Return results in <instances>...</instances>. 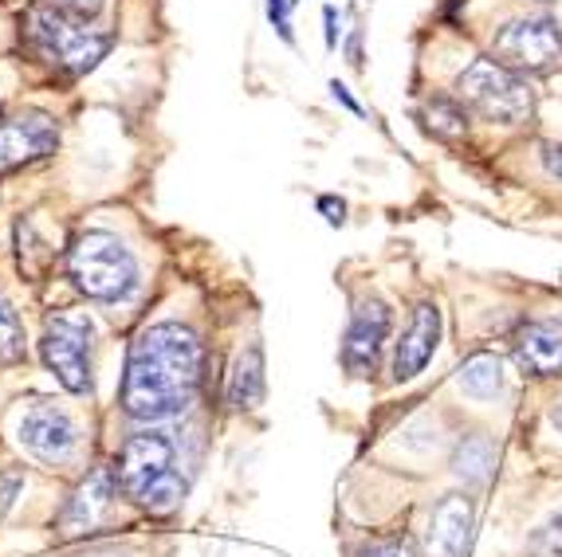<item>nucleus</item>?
Here are the masks:
<instances>
[{
    "label": "nucleus",
    "instance_id": "29",
    "mask_svg": "<svg viewBox=\"0 0 562 557\" xmlns=\"http://www.w3.org/2000/svg\"><path fill=\"white\" fill-rule=\"evenodd\" d=\"M551 420H554V428H559V432H562V397L554 400V409H551Z\"/></svg>",
    "mask_w": 562,
    "mask_h": 557
},
{
    "label": "nucleus",
    "instance_id": "14",
    "mask_svg": "<svg viewBox=\"0 0 562 557\" xmlns=\"http://www.w3.org/2000/svg\"><path fill=\"white\" fill-rule=\"evenodd\" d=\"M516 362L531 377H554L562 373V330L551 322H531L516 334Z\"/></svg>",
    "mask_w": 562,
    "mask_h": 557
},
{
    "label": "nucleus",
    "instance_id": "12",
    "mask_svg": "<svg viewBox=\"0 0 562 557\" xmlns=\"http://www.w3.org/2000/svg\"><path fill=\"white\" fill-rule=\"evenodd\" d=\"M437 342H441V310L437 303H417L402 330V342H397L394 353V377L397 382H409L425 365L432 362L437 353Z\"/></svg>",
    "mask_w": 562,
    "mask_h": 557
},
{
    "label": "nucleus",
    "instance_id": "18",
    "mask_svg": "<svg viewBox=\"0 0 562 557\" xmlns=\"http://www.w3.org/2000/svg\"><path fill=\"white\" fill-rule=\"evenodd\" d=\"M496 467V447L487 436H469L464 444L457 447V459H452V471L464 479V484L480 487L487 484V475Z\"/></svg>",
    "mask_w": 562,
    "mask_h": 557
},
{
    "label": "nucleus",
    "instance_id": "4",
    "mask_svg": "<svg viewBox=\"0 0 562 557\" xmlns=\"http://www.w3.org/2000/svg\"><path fill=\"white\" fill-rule=\"evenodd\" d=\"M67 271L94 303H122L138 287V263L131 248L111 232H83L67 251Z\"/></svg>",
    "mask_w": 562,
    "mask_h": 557
},
{
    "label": "nucleus",
    "instance_id": "25",
    "mask_svg": "<svg viewBox=\"0 0 562 557\" xmlns=\"http://www.w3.org/2000/svg\"><path fill=\"white\" fill-rule=\"evenodd\" d=\"M319 208L327 213V220H330V224H342V213H347V205H342V201H335V196H323Z\"/></svg>",
    "mask_w": 562,
    "mask_h": 557
},
{
    "label": "nucleus",
    "instance_id": "19",
    "mask_svg": "<svg viewBox=\"0 0 562 557\" xmlns=\"http://www.w3.org/2000/svg\"><path fill=\"white\" fill-rule=\"evenodd\" d=\"M24 362V326L20 315L0 298V370Z\"/></svg>",
    "mask_w": 562,
    "mask_h": 557
},
{
    "label": "nucleus",
    "instance_id": "26",
    "mask_svg": "<svg viewBox=\"0 0 562 557\" xmlns=\"http://www.w3.org/2000/svg\"><path fill=\"white\" fill-rule=\"evenodd\" d=\"M547 169H551V177H559V181H562V146L547 149Z\"/></svg>",
    "mask_w": 562,
    "mask_h": 557
},
{
    "label": "nucleus",
    "instance_id": "21",
    "mask_svg": "<svg viewBox=\"0 0 562 557\" xmlns=\"http://www.w3.org/2000/svg\"><path fill=\"white\" fill-rule=\"evenodd\" d=\"M362 557H417L409 538H385V542H374L370 549H362Z\"/></svg>",
    "mask_w": 562,
    "mask_h": 557
},
{
    "label": "nucleus",
    "instance_id": "15",
    "mask_svg": "<svg viewBox=\"0 0 562 557\" xmlns=\"http://www.w3.org/2000/svg\"><path fill=\"white\" fill-rule=\"evenodd\" d=\"M263 400V350L260 345H248V350L236 357L233 382H228V405L233 409H256Z\"/></svg>",
    "mask_w": 562,
    "mask_h": 557
},
{
    "label": "nucleus",
    "instance_id": "7",
    "mask_svg": "<svg viewBox=\"0 0 562 557\" xmlns=\"http://www.w3.org/2000/svg\"><path fill=\"white\" fill-rule=\"evenodd\" d=\"M496 64L512 71H551L562 64V32L547 16L512 20L496 36Z\"/></svg>",
    "mask_w": 562,
    "mask_h": 557
},
{
    "label": "nucleus",
    "instance_id": "5",
    "mask_svg": "<svg viewBox=\"0 0 562 557\" xmlns=\"http://www.w3.org/2000/svg\"><path fill=\"white\" fill-rule=\"evenodd\" d=\"M457 99L460 106H469L472 114H480L484 122H499V126H519L535 111L531 87L519 79V71L496 64V59H476L460 75Z\"/></svg>",
    "mask_w": 562,
    "mask_h": 557
},
{
    "label": "nucleus",
    "instance_id": "22",
    "mask_svg": "<svg viewBox=\"0 0 562 557\" xmlns=\"http://www.w3.org/2000/svg\"><path fill=\"white\" fill-rule=\"evenodd\" d=\"M291 9H295V0H268V16H272V24H276V32H280L283 39H295L291 36Z\"/></svg>",
    "mask_w": 562,
    "mask_h": 557
},
{
    "label": "nucleus",
    "instance_id": "1",
    "mask_svg": "<svg viewBox=\"0 0 562 557\" xmlns=\"http://www.w3.org/2000/svg\"><path fill=\"white\" fill-rule=\"evenodd\" d=\"M201 338L181 322H158L134 338L122 377V412L142 424L173 420L193 405L201 385Z\"/></svg>",
    "mask_w": 562,
    "mask_h": 557
},
{
    "label": "nucleus",
    "instance_id": "6",
    "mask_svg": "<svg viewBox=\"0 0 562 557\" xmlns=\"http://www.w3.org/2000/svg\"><path fill=\"white\" fill-rule=\"evenodd\" d=\"M47 370L67 393L91 389V322L83 315H56L47 318L44 338H40Z\"/></svg>",
    "mask_w": 562,
    "mask_h": 557
},
{
    "label": "nucleus",
    "instance_id": "30",
    "mask_svg": "<svg viewBox=\"0 0 562 557\" xmlns=\"http://www.w3.org/2000/svg\"><path fill=\"white\" fill-rule=\"evenodd\" d=\"M94 557H119V554H94Z\"/></svg>",
    "mask_w": 562,
    "mask_h": 557
},
{
    "label": "nucleus",
    "instance_id": "28",
    "mask_svg": "<svg viewBox=\"0 0 562 557\" xmlns=\"http://www.w3.org/2000/svg\"><path fill=\"white\" fill-rule=\"evenodd\" d=\"M330 91H335V99H338V103H347L350 111L358 114V103H355V99H350V94H347V87H342V83H330Z\"/></svg>",
    "mask_w": 562,
    "mask_h": 557
},
{
    "label": "nucleus",
    "instance_id": "3",
    "mask_svg": "<svg viewBox=\"0 0 562 557\" xmlns=\"http://www.w3.org/2000/svg\"><path fill=\"white\" fill-rule=\"evenodd\" d=\"M24 36L52 67L67 75H87L99 59L111 52V36L99 29H87V20L76 12L52 4H32L24 12Z\"/></svg>",
    "mask_w": 562,
    "mask_h": 557
},
{
    "label": "nucleus",
    "instance_id": "10",
    "mask_svg": "<svg viewBox=\"0 0 562 557\" xmlns=\"http://www.w3.org/2000/svg\"><path fill=\"white\" fill-rule=\"evenodd\" d=\"M385 334H390V307L382 298H362L342 338V365L350 377H370L378 370Z\"/></svg>",
    "mask_w": 562,
    "mask_h": 557
},
{
    "label": "nucleus",
    "instance_id": "27",
    "mask_svg": "<svg viewBox=\"0 0 562 557\" xmlns=\"http://www.w3.org/2000/svg\"><path fill=\"white\" fill-rule=\"evenodd\" d=\"M323 20H327V44L335 47L338 44V12L327 9V12H323Z\"/></svg>",
    "mask_w": 562,
    "mask_h": 557
},
{
    "label": "nucleus",
    "instance_id": "13",
    "mask_svg": "<svg viewBox=\"0 0 562 557\" xmlns=\"http://www.w3.org/2000/svg\"><path fill=\"white\" fill-rule=\"evenodd\" d=\"M472 542V499L445 495L432 507L429 519V554L432 557H464Z\"/></svg>",
    "mask_w": 562,
    "mask_h": 557
},
{
    "label": "nucleus",
    "instance_id": "2",
    "mask_svg": "<svg viewBox=\"0 0 562 557\" xmlns=\"http://www.w3.org/2000/svg\"><path fill=\"white\" fill-rule=\"evenodd\" d=\"M119 487L138 502L142 511L169 514L186 499V479L178 471V452L161 432H138L122 444L119 455Z\"/></svg>",
    "mask_w": 562,
    "mask_h": 557
},
{
    "label": "nucleus",
    "instance_id": "20",
    "mask_svg": "<svg viewBox=\"0 0 562 557\" xmlns=\"http://www.w3.org/2000/svg\"><path fill=\"white\" fill-rule=\"evenodd\" d=\"M531 554L535 557H562V514H554L547 526L531 534Z\"/></svg>",
    "mask_w": 562,
    "mask_h": 557
},
{
    "label": "nucleus",
    "instance_id": "23",
    "mask_svg": "<svg viewBox=\"0 0 562 557\" xmlns=\"http://www.w3.org/2000/svg\"><path fill=\"white\" fill-rule=\"evenodd\" d=\"M20 487H24V475H20V471H0V514L12 511V502H16Z\"/></svg>",
    "mask_w": 562,
    "mask_h": 557
},
{
    "label": "nucleus",
    "instance_id": "8",
    "mask_svg": "<svg viewBox=\"0 0 562 557\" xmlns=\"http://www.w3.org/2000/svg\"><path fill=\"white\" fill-rule=\"evenodd\" d=\"M59 126L40 111H20L0 118V173H16V169L44 161L56 154Z\"/></svg>",
    "mask_w": 562,
    "mask_h": 557
},
{
    "label": "nucleus",
    "instance_id": "9",
    "mask_svg": "<svg viewBox=\"0 0 562 557\" xmlns=\"http://www.w3.org/2000/svg\"><path fill=\"white\" fill-rule=\"evenodd\" d=\"M16 440L24 452L44 459V464H67V459L76 455L79 436H76V424H71V417H67L64 409L36 400V405L20 417Z\"/></svg>",
    "mask_w": 562,
    "mask_h": 557
},
{
    "label": "nucleus",
    "instance_id": "17",
    "mask_svg": "<svg viewBox=\"0 0 562 557\" xmlns=\"http://www.w3.org/2000/svg\"><path fill=\"white\" fill-rule=\"evenodd\" d=\"M422 118H425V130L441 141H460L469 134V114H464L460 99H441V94H437V99L425 103Z\"/></svg>",
    "mask_w": 562,
    "mask_h": 557
},
{
    "label": "nucleus",
    "instance_id": "11",
    "mask_svg": "<svg viewBox=\"0 0 562 557\" xmlns=\"http://www.w3.org/2000/svg\"><path fill=\"white\" fill-rule=\"evenodd\" d=\"M114 491H119V475H114L111 467H94L83 484L71 491V499L64 502V511H59V519H56L59 534H64V538H76V534L91 530L94 522L111 511Z\"/></svg>",
    "mask_w": 562,
    "mask_h": 557
},
{
    "label": "nucleus",
    "instance_id": "24",
    "mask_svg": "<svg viewBox=\"0 0 562 557\" xmlns=\"http://www.w3.org/2000/svg\"><path fill=\"white\" fill-rule=\"evenodd\" d=\"M59 9H67V12H76V16H91V12H99L106 4V0H56Z\"/></svg>",
    "mask_w": 562,
    "mask_h": 557
},
{
    "label": "nucleus",
    "instance_id": "16",
    "mask_svg": "<svg viewBox=\"0 0 562 557\" xmlns=\"http://www.w3.org/2000/svg\"><path fill=\"white\" fill-rule=\"evenodd\" d=\"M460 389L469 393V397L476 400H487L496 397L499 389H504V370H499V357H492V353H472L469 362L460 365Z\"/></svg>",
    "mask_w": 562,
    "mask_h": 557
}]
</instances>
